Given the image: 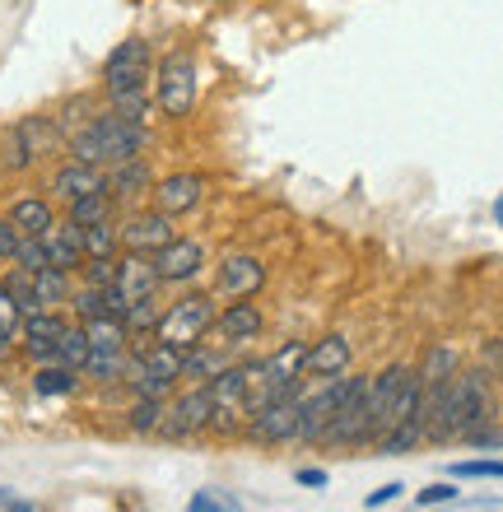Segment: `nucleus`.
Returning a JSON list of instances; mask_svg holds the SVG:
<instances>
[{"label": "nucleus", "instance_id": "9", "mask_svg": "<svg viewBox=\"0 0 503 512\" xmlns=\"http://www.w3.org/2000/svg\"><path fill=\"white\" fill-rule=\"evenodd\" d=\"M299 401H294V391L289 396H275L257 410V415L247 419V438H257V443H289V438H299Z\"/></svg>", "mask_w": 503, "mask_h": 512}, {"label": "nucleus", "instance_id": "39", "mask_svg": "<svg viewBox=\"0 0 503 512\" xmlns=\"http://www.w3.org/2000/svg\"><path fill=\"white\" fill-rule=\"evenodd\" d=\"M392 499H401V485H382V489H373V494H368V508H382V503H392Z\"/></svg>", "mask_w": 503, "mask_h": 512}, {"label": "nucleus", "instance_id": "1", "mask_svg": "<svg viewBox=\"0 0 503 512\" xmlns=\"http://www.w3.org/2000/svg\"><path fill=\"white\" fill-rule=\"evenodd\" d=\"M150 80H154V52L145 38H126L103 56V94L108 108L131 117V122H150Z\"/></svg>", "mask_w": 503, "mask_h": 512}, {"label": "nucleus", "instance_id": "22", "mask_svg": "<svg viewBox=\"0 0 503 512\" xmlns=\"http://www.w3.org/2000/svg\"><path fill=\"white\" fill-rule=\"evenodd\" d=\"M5 219L19 229V238H42V233L56 224V210L47 196H19V201H10Z\"/></svg>", "mask_w": 503, "mask_h": 512}, {"label": "nucleus", "instance_id": "28", "mask_svg": "<svg viewBox=\"0 0 503 512\" xmlns=\"http://www.w3.org/2000/svg\"><path fill=\"white\" fill-rule=\"evenodd\" d=\"M219 368H224V354L205 350V340L191 345V350H182V382H210Z\"/></svg>", "mask_w": 503, "mask_h": 512}, {"label": "nucleus", "instance_id": "38", "mask_svg": "<svg viewBox=\"0 0 503 512\" xmlns=\"http://www.w3.org/2000/svg\"><path fill=\"white\" fill-rule=\"evenodd\" d=\"M457 499V489L452 485H429V489H420V508H434V503H452Z\"/></svg>", "mask_w": 503, "mask_h": 512}, {"label": "nucleus", "instance_id": "29", "mask_svg": "<svg viewBox=\"0 0 503 512\" xmlns=\"http://www.w3.org/2000/svg\"><path fill=\"white\" fill-rule=\"evenodd\" d=\"M56 364L75 368V373H84V364H89V336H84L80 322L66 326V336L56 340Z\"/></svg>", "mask_w": 503, "mask_h": 512}, {"label": "nucleus", "instance_id": "41", "mask_svg": "<svg viewBox=\"0 0 503 512\" xmlns=\"http://www.w3.org/2000/svg\"><path fill=\"white\" fill-rule=\"evenodd\" d=\"M5 512H42V508H38V503H24V499H10V508H5Z\"/></svg>", "mask_w": 503, "mask_h": 512}, {"label": "nucleus", "instance_id": "31", "mask_svg": "<svg viewBox=\"0 0 503 512\" xmlns=\"http://www.w3.org/2000/svg\"><path fill=\"white\" fill-rule=\"evenodd\" d=\"M19 308H14V298L5 294V284H0V359H10L14 354V336H19Z\"/></svg>", "mask_w": 503, "mask_h": 512}, {"label": "nucleus", "instance_id": "36", "mask_svg": "<svg viewBox=\"0 0 503 512\" xmlns=\"http://www.w3.org/2000/svg\"><path fill=\"white\" fill-rule=\"evenodd\" d=\"M10 266L28 270V275H33V270H42V266H47V247H42V238H24V243H19V252H14V261H10Z\"/></svg>", "mask_w": 503, "mask_h": 512}, {"label": "nucleus", "instance_id": "23", "mask_svg": "<svg viewBox=\"0 0 503 512\" xmlns=\"http://www.w3.org/2000/svg\"><path fill=\"white\" fill-rule=\"evenodd\" d=\"M33 294H38V308H66L70 294H75L70 270H56V266L33 270Z\"/></svg>", "mask_w": 503, "mask_h": 512}, {"label": "nucleus", "instance_id": "34", "mask_svg": "<svg viewBox=\"0 0 503 512\" xmlns=\"http://www.w3.org/2000/svg\"><path fill=\"white\" fill-rule=\"evenodd\" d=\"M243 503L233 499V494H224V489H201L196 499L187 503V512H238Z\"/></svg>", "mask_w": 503, "mask_h": 512}, {"label": "nucleus", "instance_id": "30", "mask_svg": "<svg viewBox=\"0 0 503 512\" xmlns=\"http://www.w3.org/2000/svg\"><path fill=\"white\" fill-rule=\"evenodd\" d=\"M80 238H84V261H89V256H117L122 252L117 219H108V224H89V229H80Z\"/></svg>", "mask_w": 503, "mask_h": 512}, {"label": "nucleus", "instance_id": "11", "mask_svg": "<svg viewBox=\"0 0 503 512\" xmlns=\"http://www.w3.org/2000/svg\"><path fill=\"white\" fill-rule=\"evenodd\" d=\"M345 387H350V378H322V391H313L308 401H299V438L303 443H322V433L331 429V419H336L340 410V396H345Z\"/></svg>", "mask_w": 503, "mask_h": 512}, {"label": "nucleus", "instance_id": "10", "mask_svg": "<svg viewBox=\"0 0 503 512\" xmlns=\"http://www.w3.org/2000/svg\"><path fill=\"white\" fill-rule=\"evenodd\" d=\"M150 201H154V210H164L168 219H182L205 201V177L201 173H168L150 187Z\"/></svg>", "mask_w": 503, "mask_h": 512}, {"label": "nucleus", "instance_id": "15", "mask_svg": "<svg viewBox=\"0 0 503 512\" xmlns=\"http://www.w3.org/2000/svg\"><path fill=\"white\" fill-rule=\"evenodd\" d=\"M261 284H266V266H261L257 256L247 252H233L219 261V294L229 298H257Z\"/></svg>", "mask_w": 503, "mask_h": 512}, {"label": "nucleus", "instance_id": "24", "mask_svg": "<svg viewBox=\"0 0 503 512\" xmlns=\"http://www.w3.org/2000/svg\"><path fill=\"white\" fill-rule=\"evenodd\" d=\"M66 219H70V224H80V229H89V224H108V219H117V201H112L108 191H94V196L70 201L66 205Z\"/></svg>", "mask_w": 503, "mask_h": 512}, {"label": "nucleus", "instance_id": "27", "mask_svg": "<svg viewBox=\"0 0 503 512\" xmlns=\"http://www.w3.org/2000/svg\"><path fill=\"white\" fill-rule=\"evenodd\" d=\"M75 387H80V373L66 364H38V373H33V391L38 396H70Z\"/></svg>", "mask_w": 503, "mask_h": 512}, {"label": "nucleus", "instance_id": "25", "mask_svg": "<svg viewBox=\"0 0 503 512\" xmlns=\"http://www.w3.org/2000/svg\"><path fill=\"white\" fill-rule=\"evenodd\" d=\"M84 336H89V350H131L126 340H131V331H126L122 317H94V322H80Z\"/></svg>", "mask_w": 503, "mask_h": 512}, {"label": "nucleus", "instance_id": "6", "mask_svg": "<svg viewBox=\"0 0 503 512\" xmlns=\"http://www.w3.org/2000/svg\"><path fill=\"white\" fill-rule=\"evenodd\" d=\"M373 382L368 378H350L345 396H340V410L331 419V429L322 433V443L331 447H359V443H373Z\"/></svg>", "mask_w": 503, "mask_h": 512}, {"label": "nucleus", "instance_id": "3", "mask_svg": "<svg viewBox=\"0 0 503 512\" xmlns=\"http://www.w3.org/2000/svg\"><path fill=\"white\" fill-rule=\"evenodd\" d=\"M196 94H201V70H196V56L187 47L164 52L154 61V80H150V98L154 108L164 112L168 122H182L196 112Z\"/></svg>", "mask_w": 503, "mask_h": 512}, {"label": "nucleus", "instance_id": "14", "mask_svg": "<svg viewBox=\"0 0 503 512\" xmlns=\"http://www.w3.org/2000/svg\"><path fill=\"white\" fill-rule=\"evenodd\" d=\"M154 266L164 284H187L205 270V247L196 238H173L164 252H154Z\"/></svg>", "mask_w": 503, "mask_h": 512}, {"label": "nucleus", "instance_id": "4", "mask_svg": "<svg viewBox=\"0 0 503 512\" xmlns=\"http://www.w3.org/2000/svg\"><path fill=\"white\" fill-rule=\"evenodd\" d=\"M215 298L210 294H182L173 308L159 317L154 326V340H164L173 350H191V345H201L210 336V326H215Z\"/></svg>", "mask_w": 503, "mask_h": 512}, {"label": "nucleus", "instance_id": "2", "mask_svg": "<svg viewBox=\"0 0 503 512\" xmlns=\"http://www.w3.org/2000/svg\"><path fill=\"white\" fill-rule=\"evenodd\" d=\"M145 145H150V126L131 122V117H122V112H112V108L94 112V117L66 140L70 159L94 163V168H117V163H126V159H140Z\"/></svg>", "mask_w": 503, "mask_h": 512}, {"label": "nucleus", "instance_id": "42", "mask_svg": "<svg viewBox=\"0 0 503 512\" xmlns=\"http://www.w3.org/2000/svg\"><path fill=\"white\" fill-rule=\"evenodd\" d=\"M494 219H499V229H503V201H499V205H494Z\"/></svg>", "mask_w": 503, "mask_h": 512}, {"label": "nucleus", "instance_id": "13", "mask_svg": "<svg viewBox=\"0 0 503 512\" xmlns=\"http://www.w3.org/2000/svg\"><path fill=\"white\" fill-rule=\"evenodd\" d=\"M66 317L61 308H47V312H33L19 322V336H24V354L33 364H56V340L66 336Z\"/></svg>", "mask_w": 503, "mask_h": 512}, {"label": "nucleus", "instance_id": "26", "mask_svg": "<svg viewBox=\"0 0 503 512\" xmlns=\"http://www.w3.org/2000/svg\"><path fill=\"white\" fill-rule=\"evenodd\" d=\"M126 364H131V350H89L84 378H94V382H126Z\"/></svg>", "mask_w": 503, "mask_h": 512}, {"label": "nucleus", "instance_id": "40", "mask_svg": "<svg viewBox=\"0 0 503 512\" xmlns=\"http://www.w3.org/2000/svg\"><path fill=\"white\" fill-rule=\"evenodd\" d=\"M294 480H299V485H313V489H327V471H299Z\"/></svg>", "mask_w": 503, "mask_h": 512}, {"label": "nucleus", "instance_id": "21", "mask_svg": "<svg viewBox=\"0 0 503 512\" xmlns=\"http://www.w3.org/2000/svg\"><path fill=\"white\" fill-rule=\"evenodd\" d=\"M150 187H154V173H150V163H145V154L108 168V196L117 205H131L136 196H150Z\"/></svg>", "mask_w": 503, "mask_h": 512}, {"label": "nucleus", "instance_id": "35", "mask_svg": "<svg viewBox=\"0 0 503 512\" xmlns=\"http://www.w3.org/2000/svg\"><path fill=\"white\" fill-rule=\"evenodd\" d=\"M80 270H84V284H98V289H108V284L117 280V256H89Z\"/></svg>", "mask_w": 503, "mask_h": 512}, {"label": "nucleus", "instance_id": "33", "mask_svg": "<svg viewBox=\"0 0 503 512\" xmlns=\"http://www.w3.org/2000/svg\"><path fill=\"white\" fill-rule=\"evenodd\" d=\"M89 117H94V103H89V98H70L66 108H61V117H56V131H61V135L70 140V135L80 131V126L89 122Z\"/></svg>", "mask_w": 503, "mask_h": 512}, {"label": "nucleus", "instance_id": "32", "mask_svg": "<svg viewBox=\"0 0 503 512\" xmlns=\"http://www.w3.org/2000/svg\"><path fill=\"white\" fill-rule=\"evenodd\" d=\"M126 424H131L136 433H159V424H164V401L136 396V405H131V415H126Z\"/></svg>", "mask_w": 503, "mask_h": 512}, {"label": "nucleus", "instance_id": "37", "mask_svg": "<svg viewBox=\"0 0 503 512\" xmlns=\"http://www.w3.org/2000/svg\"><path fill=\"white\" fill-rule=\"evenodd\" d=\"M457 480H503V461H457Z\"/></svg>", "mask_w": 503, "mask_h": 512}, {"label": "nucleus", "instance_id": "16", "mask_svg": "<svg viewBox=\"0 0 503 512\" xmlns=\"http://www.w3.org/2000/svg\"><path fill=\"white\" fill-rule=\"evenodd\" d=\"M52 191L61 201H80V196H94V191H108V168H94V163H80V159H66L61 168L52 173Z\"/></svg>", "mask_w": 503, "mask_h": 512}, {"label": "nucleus", "instance_id": "19", "mask_svg": "<svg viewBox=\"0 0 503 512\" xmlns=\"http://www.w3.org/2000/svg\"><path fill=\"white\" fill-rule=\"evenodd\" d=\"M303 359H308V345L303 340H289L285 350H275L271 359H261V373H266V387L275 396H289L303 378Z\"/></svg>", "mask_w": 503, "mask_h": 512}, {"label": "nucleus", "instance_id": "17", "mask_svg": "<svg viewBox=\"0 0 503 512\" xmlns=\"http://www.w3.org/2000/svg\"><path fill=\"white\" fill-rule=\"evenodd\" d=\"M215 336L224 345H247L261 336V312L252 298H233L224 312H215Z\"/></svg>", "mask_w": 503, "mask_h": 512}, {"label": "nucleus", "instance_id": "7", "mask_svg": "<svg viewBox=\"0 0 503 512\" xmlns=\"http://www.w3.org/2000/svg\"><path fill=\"white\" fill-rule=\"evenodd\" d=\"M210 415H215L210 382H191V391H182L173 405H164V424H159V433H164V438H191V433L210 429Z\"/></svg>", "mask_w": 503, "mask_h": 512}, {"label": "nucleus", "instance_id": "12", "mask_svg": "<svg viewBox=\"0 0 503 512\" xmlns=\"http://www.w3.org/2000/svg\"><path fill=\"white\" fill-rule=\"evenodd\" d=\"M159 266H154V256H140V252H122L117 256V280H112V289L122 294V303L131 308V303H145V298L159 294Z\"/></svg>", "mask_w": 503, "mask_h": 512}, {"label": "nucleus", "instance_id": "20", "mask_svg": "<svg viewBox=\"0 0 503 512\" xmlns=\"http://www.w3.org/2000/svg\"><path fill=\"white\" fill-rule=\"evenodd\" d=\"M354 350L345 336H327L308 345V359H303V378H340L345 368H350Z\"/></svg>", "mask_w": 503, "mask_h": 512}, {"label": "nucleus", "instance_id": "18", "mask_svg": "<svg viewBox=\"0 0 503 512\" xmlns=\"http://www.w3.org/2000/svg\"><path fill=\"white\" fill-rule=\"evenodd\" d=\"M42 247H47V266L56 270H75L84 266V238H80V224H70V219H56L52 229L42 233Z\"/></svg>", "mask_w": 503, "mask_h": 512}, {"label": "nucleus", "instance_id": "8", "mask_svg": "<svg viewBox=\"0 0 503 512\" xmlns=\"http://www.w3.org/2000/svg\"><path fill=\"white\" fill-rule=\"evenodd\" d=\"M117 238H122V252H140V256H154L164 252L168 243L177 238L173 219L164 215V210H131V215L117 224Z\"/></svg>", "mask_w": 503, "mask_h": 512}, {"label": "nucleus", "instance_id": "5", "mask_svg": "<svg viewBox=\"0 0 503 512\" xmlns=\"http://www.w3.org/2000/svg\"><path fill=\"white\" fill-rule=\"evenodd\" d=\"M56 145H66V135L56 131V117H19V122L5 131V168H10V173L33 168V163L52 159Z\"/></svg>", "mask_w": 503, "mask_h": 512}]
</instances>
